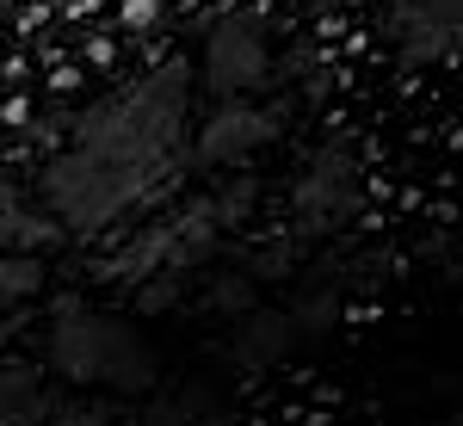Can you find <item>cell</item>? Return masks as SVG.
<instances>
[{
	"label": "cell",
	"mask_w": 463,
	"mask_h": 426,
	"mask_svg": "<svg viewBox=\"0 0 463 426\" xmlns=\"http://www.w3.org/2000/svg\"><path fill=\"white\" fill-rule=\"evenodd\" d=\"M290 106L285 99H260V93H229L204 111V124L192 130V155L204 167H222V174H241L260 148L285 137Z\"/></svg>",
	"instance_id": "4"
},
{
	"label": "cell",
	"mask_w": 463,
	"mask_h": 426,
	"mask_svg": "<svg viewBox=\"0 0 463 426\" xmlns=\"http://www.w3.org/2000/svg\"><path fill=\"white\" fill-rule=\"evenodd\" d=\"M192 161V74L148 69L74 118L69 142L43 161L37 198L62 235H106L167 192Z\"/></svg>",
	"instance_id": "1"
},
{
	"label": "cell",
	"mask_w": 463,
	"mask_h": 426,
	"mask_svg": "<svg viewBox=\"0 0 463 426\" xmlns=\"http://www.w3.org/2000/svg\"><path fill=\"white\" fill-rule=\"evenodd\" d=\"M353 211H358V167L346 155V142H327V148H316V161L297 179V248L321 241Z\"/></svg>",
	"instance_id": "6"
},
{
	"label": "cell",
	"mask_w": 463,
	"mask_h": 426,
	"mask_svg": "<svg viewBox=\"0 0 463 426\" xmlns=\"http://www.w3.org/2000/svg\"><path fill=\"white\" fill-rule=\"evenodd\" d=\"M390 43H395V56L414 62V69L463 56V0H395Z\"/></svg>",
	"instance_id": "7"
},
{
	"label": "cell",
	"mask_w": 463,
	"mask_h": 426,
	"mask_svg": "<svg viewBox=\"0 0 463 426\" xmlns=\"http://www.w3.org/2000/svg\"><path fill=\"white\" fill-rule=\"evenodd\" d=\"M198 80L211 87V99L229 93H260L272 80V32L260 13H229L216 19L204 37V56H198Z\"/></svg>",
	"instance_id": "5"
},
{
	"label": "cell",
	"mask_w": 463,
	"mask_h": 426,
	"mask_svg": "<svg viewBox=\"0 0 463 426\" xmlns=\"http://www.w3.org/2000/svg\"><path fill=\"white\" fill-rule=\"evenodd\" d=\"M204 414H211V395L198 383H155L130 426H204Z\"/></svg>",
	"instance_id": "10"
},
{
	"label": "cell",
	"mask_w": 463,
	"mask_h": 426,
	"mask_svg": "<svg viewBox=\"0 0 463 426\" xmlns=\"http://www.w3.org/2000/svg\"><path fill=\"white\" fill-rule=\"evenodd\" d=\"M43 290V260L37 253H6L0 248V316H19Z\"/></svg>",
	"instance_id": "11"
},
{
	"label": "cell",
	"mask_w": 463,
	"mask_h": 426,
	"mask_svg": "<svg viewBox=\"0 0 463 426\" xmlns=\"http://www.w3.org/2000/svg\"><path fill=\"white\" fill-rule=\"evenodd\" d=\"M50 241H62V229H56V216L43 211V198L19 192V185H0V248L37 253V248H50Z\"/></svg>",
	"instance_id": "8"
},
{
	"label": "cell",
	"mask_w": 463,
	"mask_h": 426,
	"mask_svg": "<svg viewBox=\"0 0 463 426\" xmlns=\"http://www.w3.org/2000/svg\"><path fill=\"white\" fill-rule=\"evenodd\" d=\"M248 211H253V185L198 192V198H185L179 211L155 216L143 235L106 266V279L118 284V290H130L143 309H167V303H179L204 272H216L211 260L222 253V235Z\"/></svg>",
	"instance_id": "2"
},
{
	"label": "cell",
	"mask_w": 463,
	"mask_h": 426,
	"mask_svg": "<svg viewBox=\"0 0 463 426\" xmlns=\"http://www.w3.org/2000/svg\"><path fill=\"white\" fill-rule=\"evenodd\" d=\"M43 371L69 390L93 395H148L161 383V358L143 340V327L111 316L93 297H62L43 321Z\"/></svg>",
	"instance_id": "3"
},
{
	"label": "cell",
	"mask_w": 463,
	"mask_h": 426,
	"mask_svg": "<svg viewBox=\"0 0 463 426\" xmlns=\"http://www.w3.org/2000/svg\"><path fill=\"white\" fill-rule=\"evenodd\" d=\"M50 408V390H43V364H25V358H0V426H37Z\"/></svg>",
	"instance_id": "9"
},
{
	"label": "cell",
	"mask_w": 463,
	"mask_h": 426,
	"mask_svg": "<svg viewBox=\"0 0 463 426\" xmlns=\"http://www.w3.org/2000/svg\"><path fill=\"white\" fill-rule=\"evenodd\" d=\"M37 426H118V414H111V395L74 390V395H62V402H50Z\"/></svg>",
	"instance_id": "12"
}]
</instances>
